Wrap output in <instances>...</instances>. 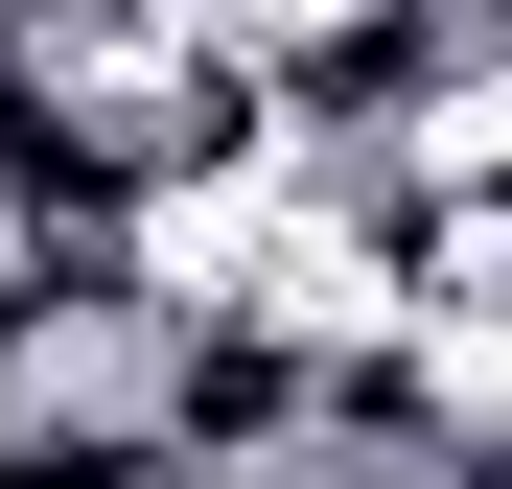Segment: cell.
<instances>
[{"mask_svg": "<svg viewBox=\"0 0 512 489\" xmlns=\"http://www.w3.org/2000/svg\"><path fill=\"white\" fill-rule=\"evenodd\" d=\"M419 70H443V94H466V70H512V0H419Z\"/></svg>", "mask_w": 512, "mask_h": 489, "instance_id": "cell-1", "label": "cell"}]
</instances>
